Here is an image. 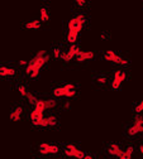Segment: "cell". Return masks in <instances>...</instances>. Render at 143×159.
<instances>
[{
    "mask_svg": "<svg viewBox=\"0 0 143 159\" xmlns=\"http://www.w3.org/2000/svg\"><path fill=\"white\" fill-rule=\"evenodd\" d=\"M50 58L51 56L46 51H38L28 61V65L24 67V73L31 78H37L41 71H42V68L50 61Z\"/></svg>",
    "mask_w": 143,
    "mask_h": 159,
    "instance_id": "obj_1",
    "label": "cell"
},
{
    "mask_svg": "<svg viewBox=\"0 0 143 159\" xmlns=\"http://www.w3.org/2000/svg\"><path fill=\"white\" fill-rule=\"evenodd\" d=\"M37 159H39V158H37Z\"/></svg>",
    "mask_w": 143,
    "mask_h": 159,
    "instance_id": "obj_32",
    "label": "cell"
},
{
    "mask_svg": "<svg viewBox=\"0 0 143 159\" xmlns=\"http://www.w3.org/2000/svg\"><path fill=\"white\" fill-rule=\"evenodd\" d=\"M134 112L137 114H143V100H141L136 106H134Z\"/></svg>",
    "mask_w": 143,
    "mask_h": 159,
    "instance_id": "obj_23",
    "label": "cell"
},
{
    "mask_svg": "<svg viewBox=\"0 0 143 159\" xmlns=\"http://www.w3.org/2000/svg\"><path fill=\"white\" fill-rule=\"evenodd\" d=\"M139 153H141L142 157H143V143H141V145H139Z\"/></svg>",
    "mask_w": 143,
    "mask_h": 159,
    "instance_id": "obj_28",
    "label": "cell"
},
{
    "mask_svg": "<svg viewBox=\"0 0 143 159\" xmlns=\"http://www.w3.org/2000/svg\"><path fill=\"white\" fill-rule=\"evenodd\" d=\"M15 73H17V71L12 66H7V65L0 66V76L2 77H13Z\"/></svg>",
    "mask_w": 143,
    "mask_h": 159,
    "instance_id": "obj_15",
    "label": "cell"
},
{
    "mask_svg": "<svg viewBox=\"0 0 143 159\" xmlns=\"http://www.w3.org/2000/svg\"><path fill=\"white\" fill-rule=\"evenodd\" d=\"M127 134H128V136H136V135L143 134V125L132 123V125H129L127 128Z\"/></svg>",
    "mask_w": 143,
    "mask_h": 159,
    "instance_id": "obj_14",
    "label": "cell"
},
{
    "mask_svg": "<svg viewBox=\"0 0 143 159\" xmlns=\"http://www.w3.org/2000/svg\"><path fill=\"white\" fill-rule=\"evenodd\" d=\"M17 89H18L19 95L22 96L23 98H26V97H27V95H28V92H29V91H28V89H27V86H26V85L20 84V85H18V87H17Z\"/></svg>",
    "mask_w": 143,
    "mask_h": 159,
    "instance_id": "obj_20",
    "label": "cell"
},
{
    "mask_svg": "<svg viewBox=\"0 0 143 159\" xmlns=\"http://www.w3.org/2000/svg\"><path fill=\"white\" fill-rule=\"evenodd\" d=\"M70 106H71V102H70L69 100H67V101H65V102L62 104V107H64L65 110H69V109H70Z\"/></svg>",
    "mask_w": 143,
    "mask_h": 159,
    "instance_id": "obj_25",
    "label": "cell"
},
{
    "mask_svg": "<svg viewBox=\"0 0 143 159\" xmlns=\"http://www.w3.org/2000/svg\"><path fill=\"white\" fill-rule=\"evenodd\" d=\"M103 59H105V61H108V62H113L115 65H120V66H127L129 63V61L126 57L120 56L115 51H107L103 54Z\"/></svg>",
    "mask_w": 143,
    "mask_h": 159,
    "instance_id": "obj_5",
    "label": "cell"
},
{
    "mask_svg": "<svg viewBox=\"0 0 143 159\" xmlns=\"http://www.w3.org/2000/svg\"><path fill=\"white\" fill-rule=\"evenodd\" d=\"M23 111H24V107L23 106H20V105L14 106L12 109V111H10V115H9L10 120L12 121H19L20 119H22V116H23Z\"/></svg>",
    "mask_w": 143,
    "mask_h": 159,
    "instance_id": "obj_12",
    "label": "cell"
},
{
    "mask_svg": "<svg viewBox=\"0 0 143 159\" xmlns=\"http://www.w3.org/2000/svg\"><path fill=\"white\" fill-rule=\"evenodd\" d=\"M95 81H96L98 85H105L107 81H108V78H107V76H104V75H100V76H98V77L95 78Z\"/></svg>",
    "mask_w": 143,
    "mask_h": 159,
    "instance_id": "obj_22",
    "label": "cell"
},
{
    "mask_svg": "<svg viewBox=\"0 0 143 159\" xmlns=\"http://www.w3.org/2000/svg\"><path fill=\"white\" fill-rule=\"evenodd\" d=\"M127 72L124 70H117L114 73H113V78H112V89L113 90H118L122 85H123V82L127 80Z\"/></svg>",
    "mask_w": 143,
    "mask_h": 159,
    "instance_id": "obj_9",
    "label": "cell"
},
{
    "mask_svg": "<svg viewBox=\"0 0 143 159\" xmlns=\"http://www.w3.org/2000/svg\"><path fill=\"white\" fill-rule=\"evenodd\" d=\"M118 159H126V158H123V157H120V158H118Z\"/></svg>",
    "mask_w": 143,
    "mask_h": 159,
    "instance_id": "obj_31",
    "label": "cell"
},
{
    "mask_svg": "<svg viewBox=\"0 0 143 159\" xmlns=\"http://www.w3.org/2000/svg\"><path fill=\"white\" fill-rule=\"evenodd\" d=\"M61 152V148L57 144L51 143H41L38 145V153L42 155H55Z\"/></svg>",
    "mask_w": 143,
    "mask_h": 159,
    "instance_id": "obj_8",
    "label": "cell"
},
{
    "mask_svg": "<svg viewBox=\"0 0 143 159\" xmlns=\"http://www.w3.org/2000/svg\"><path fill=\"white\" fill-rule=\"evenodd\" d=\"M39 15H41V22H48L50 19V11H48V8L47 7H41L39 9Z\"/></svg>",
    "mask_w": 143,
    "mask_h": 159,
    "instance_id": "obj_17",
    "label": "cell"
},
{
    "mask_svg": "<svg viewBox=\"0 0 143 159\" xmlns=\"http://www.w3.org/2000/svg\"><path fill=\"white\" fill-rule=\"evenodd\" d=\"M26 100H27V102H28L29 105H34V104L37 102L38 98H37V96H36L34 93H32V92L29 91L28 95H27V97H26Z\"/></svg>",
    "mask_w": 143,
    "mask_h": 159,
    "instance_id": "obj_21",
    "label": "cell"
},
{
    "mask_svg": "<svg viewBox=\"0 0 143 159\" xmlns=\"http://www.w3.org/2000/svg\"><path fill=\"white\" fill-rule=\"evenodd\" d=\"M81 48L79 47V44H70L69 48L66 51L62 52V56H61V59H62L64 62H71L72 59L76 58V56L80 53Z\"/></svg>",
    "mask_w": 143,
    "mask_h": 159,
    "instance_id": "obj_10",
    "label": "cell"
},
{
    "mask_svg": "<svg viewBox=\"0 0 143 159\" xmlns=\"http://www.w3.org/2000/svg\"><path fill=\"white\" fill-rule=\"evenodd\" d=\"M133 154H134V147L133 145H128V147H126L123 149V154H122V157L126 158V159H132Z\"/></svg>",
    "mask_w": 143,
    "mask_h": 159,
    "instance_id": "obj_19",
    "label": "cell"
},
{
    "mask_svg": "<svg viewBox=\"0 0 143 159\" xmlns=\"http://www.w3.org/2000/svg\"><path fill=\"white\" fill-rule=\"evenodd\" d=\"M28 65V61H19V66H23V67H26Z\"/></svg>",
    "mask_w": 143,
    "mask_h": 159,
    "instance_id": "obj_27",
    "label": "cell"
},
{
    "mask_svg": "<svg viewBox=\"0 0 143 159\" xmlns=\"http://www.w3.org/2000/svg\"><path fill=\"white\" fill-rule=\"evenodd\" d=\"M107 152H108L109 155L117 157V158H120L122 154H123V149H122V147H120L119 144H117V143H112V144L108 147Z\"/></svg>",
    "mask_w": 143,
    "mask_h": 159,
    "instance_id": "obj_13",
    "label": "cell"
},
{
    "mask_svg": "<svg viewBox=\"0 0 143 159\" xmlns=\"http://www.w3.org/2000/svg\"><path fill=\"white\" fill-rule=\"evenodd\" d=\"M94 57H95V52H93V51H83V49H81L80 53L76 56L75 61L79 62V63H83L85 61H89V59H93Z\"/></svg>",
    "mask_w": 143,
    "mask_h": 159,
    "instance_id": "obj_11",
    "label": "cell"
},
{
    "mask_svg": "<svg viewBox=\"0 0 143 159\" xmlns=\"http://www.w3.org/2000/svg\"><path fill=\"white\" fill-rule=\"evenodd\" d=\"M47 111L46 109V105H45V100L42 98H38L37 102L33 105V109L29 114V117H31V121H36L38 119H41L42 116H45V112Z\"/></svg>",
    "mask_w": 143,
    "mask_h": 159,
    "instance_id": "obj_4",
    "label": "cell"
},
{
    "mask_svg": "<svg viewBox=\"0 0 143 159\" xmlns=\"http://www.w3.org/2000/svg\"><path fill=\"white\" fill-rule=\"evenodd\" d=\"M64 153H65V155H67L70 158H75V159H84V157H85V153L83 152V149H80L76 144H72V143L65 145Z\"/></svg>",
    "mask_w": 143,
    "mask_h": 159,
    "instance_id": "obj_7",
    "label": "cell"
},
{
    "mask_svg": "<svg viewBox=\"0 0 143 159\" xmlns=\"http://www.w3.org/2000/svg\"><path fill=\"white\" fill-rule=\"evenodd\" d=\"M24 27L27 29H38L42 27V22H41V19H32V20L24 22Z\"/></svg>",
    "mask_w": 143,
    "mask_h": 159,
    "instance_id": "obj_16",
    "label": "cell"
},
{
    "mask_svg": "<svg viewBox=\"0 0 143 159\" xmlns=\"http://www.w3.org/2000/svg\"><path fill=\"white\" fill-rule=\"evenodd\" d=\"M52 56L55 58H61V56H62V51H61V48L60 47H55L52 49Z\"/></svg>",
    "mask_w": 143,
    "mask_h": 159,
    "instance_id": "obj_24",
    "label": "cell"
},
{
    "mask_svg": "<svg viewBox=\"0 0 143 159\" xmlns=\"http://www.w3.org/2000/svg\"><path fill=\"white\" fill-rule=\"evenodd\" d=\"M86 24V15L84 13H77L67 22V33H66V41L70 44H75L80 32L83 30L84 25Z\"/></svg>",
    "mask_w": 143,
    "mask_h": 159,
    "instance_id": "obj_2",
    "label": "cell"
},
{
    "mask_svg": "<svg viewBox=\"0 0 143 159\" xmlns=\"http://www.w3.org/2000/svg\"><path fill=\"white\" fill-rule=\"evenodd\" d=\"M101 38H104V39L108 38V34H107L105 32H101Z\"/></svg>",
    "mask_w": 143,
    "mask_h": 159,
    "instance_id": "obj_30",
    "label": "cell"
},
{
    "mask_svg": "<svg viewBox=\"0 0 143 159\" xmlns=\"http://www.w3.org/2000/svg\"><path fill=\"white\" fill-rule=\"evenodd\" d=\"M52 93L55 97H66V98H72L77 95L76 85L66 82L61 86H56L52 89Z\"/></svg>",
    "mask_w": 143,
    "mask_h": 159,
    "instance_id": "obj_3",
    "label": "cell"
},
{
    "mask_svg": "<svg viewBox=\"0 0 143 159\" xmlns=\"http://www.w3.org/2000/svg\"><path fill=\"white\" fill-rule=\"evenodd\" d=\"M32 124L34 126H37V128H53V126H56L58 124V120H57V117L55 115L50 114V115L42 116L36 121H32Z\"/></svg>",
    "mask_w": 143,
    "mask_h": 159,
    "instance_id": "obj_6",
    "label": "cell"
},
{
    "mask_svg": "<svg viewBox=\"0 0 143 159\" xmlns=\"http://www.w3.org/2000/svg\"><path fill=\"white\" fill-rule=\"evenodd\" d=\"M85 4H86V0H76V5H79V7H83Z\"/></svg>",
    "mask_w": 143,
    "mask_h": 159,
    "instance_id": "obj_26",
    "label": "cell"
},
{
    "mask_svg": "<svg viewBox=\"0 0 143 159\" xmlns=\"http://www.w3.org/2000/svg\"><path fill=\"white\" fill-rule=\"evenodd\" d=\"M45 105L47 110H53L58 106V101L56 98H45Z\"/></svg>",
    "mask_w": 143,
    "mask_h": 159,
    "instance_id": "obj_18",
    "label": "cell"
},
{
    "mask_svg": "<svg viewBox=\"0 0 143 159\" xmlns=\"http://www.w3.org/2000/svg\"><path fill=\"white\" fill-rule=\"evenodd\" d=\"M84 159H94V158H93V155H90V154H85Z\"/></svg>",
    "mask_w": 143,
    "mask_h": 159,
    "instance_id": "obj_29",
    "label": "cell"
}]
</instances>
